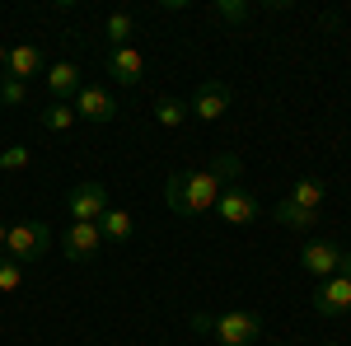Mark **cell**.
Masks as SVG:
<instances>
[{
    "label": "cell",
    "instance_id": "1",
    "mask_svg": "<svg viewBox=\"0 0 351 346\" xmlns=\"http://www.w3.org/2000/svg\"><path fill=\"white\" fill-rule=\"evenodd\" d=\"M239 155H225L220 150L206 169H188V173H169L164 183V201L173 215H206L220 201V192L239 178Z\"/></svg>",
    "mask_w": 351,
    "mask_h": 346
},
{
    "label": "cell",
    "instance_id": "2",
    "mask_svg": "<svg viewBox=\"0 0 351 346\" xmlns=\"http://www.w3.org/2000/svg\"><path fill=\"white\" fill-rule=\"evenodd\" d=\"M192 332H206L220 346H253L263 337V314L253 309H225V314H192L188 319Z\"/></svg>",
    "mask_w": 351,
    "mask_h": 346
},
{
    "label": "cell",
    "instance_id": "3",
    "mask_svg": "<svg viewBox=\"0 0 351 346\" xmlns=\"http://www.w3.org/2000/svg\"><path fill=\"white\" fill-rule=\"evenodd\" d=\"M47 248H52V230H47L43 220H14L10 234H5V258H14L19 267L38 262Z\"/></svg>",
    "mask_w": 351,
    "mask_h": 346
},
{
    "label": "cell",
    "instance_id": "4",
    "mask_svg": "<svg viewBox=\"0 0 351 346\" xmlns=\"http://www.w3.org/2000/svg\"><path fill=\"white\" fill-rule=\"evenodd\" d=\"M108 206H112V201H108V187L94 183V178H89V183H75L71 192H66V211H71L75 225H99Z\"/></svg>",
    "mask_w": 351,
    "mask_h": 346
},
{
    "label": "cell",
    "instance_id": "5",
    "mask_svg": "<svg viewBox=\"0 0 351 346\" xmlns=\"http://www.w3.org/2000/svg\"><path fill=\"white\" fill-rule=\"evenodd\" d=\"M230 103H234V89L225 80H202L197 94H192V103H188V112L197 122H220V117L230 112Z\"/></svg>",
    "mask_w": 351,
    "mask_h": 346
},
{
    "label": "cell",
    "instance_id": "6",
    "mask_svg": "<svg viewBox=\"0 0 351 346\" xmlns=\"http://www.w3.org/2000/svg\"><path fill=\"white\" fill-rule=\"evenodd\" d=\"M75 122H117V99H112V89H104V84H80V94H75Z\"/></svg>",
    "mask_w": 351,
    "mask_h": 346
},
{
    "label": "cell",
    "instance_id": "7",
    "mask_svg": "<svg viewBox=\"0 0 351 346\" xmlns=\"http://www.w3.org/2000/svg\"><path fill=\"white\" fill-rule=\"evenodd\" d=\"M211 211L225 220V225H253L258 215H263V201L248 192V187H239V183H230L225 192H220V201L211 206Z\"/></svg>",
    "mask_w": 351,
    "mask_h": 346
},
{
    "label": "cell",
    "instance_id": "8",
    "mask_svg": "<svg viewBox=\"0 0 351 346\" xmlns=\"http://www.w3.org/2000/svg\"><path fill=\"white\" fill-rule=\"evenodd\" d=\"M314 314L319 319H342V314H351V276H328V281H319L314 286Z\"/></svg>",
    "mask_w": 351,
    "mask_h": 346
},
{
    "label": "cell",
    "instance_id": "9",
    "mask_svg": "<svg viewBox=\"0 0 351 346\" xmlns=\"http://www.w3.org/2000/svg\"><path fill=\"white\" fill-rule=\"evenodd\" d=\"M61 253L71 258V262H94L99 253H104V234H99V225H66V234H61Z\"/></svg>",
    "mask_w": 351,
    "mask_h": 346
},
{
    "label": "cell",
    "instance_id": "10",
    "mask_svg": "<svg viewBox=\"0 0 351 346\" xmlns=\"http://www.w3.org/2000/svg\"><path fill=\"white\" fill-rule=\"evenodd\" d=\"M337 262H342V248L332 239H314V243L300 248V267H304V276H314V281L337 276Z\"/></svg>",
    "mask_w": 351,
    "mask_h": 346
},
{
    "label": "cell",
    "instance_id": "11",
    "mask_svg": "<svg viewBox=\"0 0 351 346\" xmlns=\"http://www.w3.org/2000/svg\"><path fill=\"white\" fill-rule=\"evenodd\" d=\"M108 75L112 84H122V89H136L141 75H145V52L127 42V47H108Z\"/></svg>",
    "mask_w": 351,
    "mask_h": 346
},
{
    "label": "cell",
    "instance_id": "12",
    "mask_svg": "<svg viewBox=\"0 0 351 346\" xmlns=\"http://www.w3.org/2000/svg\"><path fill=\"white\" fill-rule=\"evenodd\" d=\"M43 80H47V94H52V103H75V94H80V66L75 61H52L47 71H43Z\"/></svg>",
    "mask_w": 351,
    "mask_h": 346
},
{
    "label": "cell",
    "instance_id": "13",
    "mask_svg": "<svg viewBox=\"0 0 351 346\" xmlns=\"http://www.w3.org/2000/svg\"><path fill=\"white\" fill-rule=\"evenodd\" d=\"M43 71H47V61H43V52L33 42H19V47H10V56H5V80L28 84L33 75H43Z\"/></svg>",
    "mask_w": 351,
    "mask_h": 346
},
{
    "label": "cell",
    "instance_id": "14",
    "mask_svg": "<svg viewBox=\"0 0 351 346\" xmlns=\"http://www.w3.org/2000/svg\"><path fill=\"white\" fill-rule=\"evenodd\" d=\"M99 234H104V243H127V239L136 234L132 211H122V206H108V211H104V220H99Z\"/></svg>",
    "mask_w": 351,
    "mask_h": 346
},
{
    "label": "cell",
    "instance_id": "15",
    "mask_svg": "<svg viewBox=\"0 0 351 346\" xmlns=\"http://www.w3.org/2000/svg\"><path fill=\"white\" fill-rule=\"evenodd\" d=\"M271 220H276L281 230H295V234L319 230V211H304V206H291V201H276V206H271Z\"/></svg>",
    "mask_w": 351,
    "mask_h": 346
},
{
    "label": "cell",
    "instance_id": "16",
    "mask_svg": "<svg viewBox=\"0 0 351 346\" xmlns=\"http://www.w3.org/2000/svg\"><path fill=\"white\" fill-rule=\"evenodd\" d=\"M324 197H328L324 178H300V183L286 192V201H291V206H304V211H319V206H324Z\"/></svg>",
    "mask_w": 351,
    "mask_h": 346
},
{
    "label": "cell",
    "instance_id": "17",
    "mask_svg": "<svg viewBox=\"0 0 351 346\" xmlns=\"http://www.w3.org/2000/svg\"><path fill=\"white\" fill-rule=\"evenodd\" d=\"M104 33H108L112 47H127V42L136 38V14H127V10H112L108 24H104Z\"/></svg>",
    "mask_w": 351,
    "mask_h": 346
},
{
    "label": "cell",
    "instance_id": "18",
    "mask_svg": "<svg viewBox=\"0 0 351 346\" xmlns=\"http://www.w3.org/2000/svg\"><path fill=\"white\" fill-rule=\"evenodd\" d=\"M150 117H155L160 127H183V122H188L192 112H188V103H183V99H155Z\"/></svg>",
    "mask_w": 351,
    "mask_h": 346
},
{
    "label": "cell",
    "instance_id": "19",
    "mask_svg": "<svg viewBox=\"0 0 351 346\" xmlns=\"http://www.w3.org/2000/svg\"><path fill=\"white\" fill-rule=\"evenodd\" d=\"M38 122H43L47 132H66V127H75V108L71 103H47L38 112Z\"/></svg>",
    "mask_w": 351,
    "mask_h": 346
},
{
    "label": "cell",
    "instance_id": "20",
    "mask_svg": "<svg viewBox=\"0 0 351 346\" xmlns=\"http://www.w3.org/2000/svg\"><path fill=\"white\" fill-rule=\"evenodd\" d=\"M19 291H24V267L0 253V295H19Z\"/></svg>",
    "mask_w": 351,
    "mask_h": 346
},
{
    "label": "cell",
    "instance_id": "21",
    "mask_svg": "<svg viewBox=\"0 0 351 346\" xmlns=\"http://www.w3.org/2000/svg\"><path fill=\"white\" fill-rule=\"evenodd\" d=\"M211 14H216L220 24H243V19L253 14V5H243V0H220V5H211Z\"/></svg>",
    "mask_w": 351,
    "mask_h": 346
},
{
    "label": "cell",
    "instance_id": "22",
    "mask_svg": "<svg viewBox=\"0 0 351 346\" xmlns=\"http://www.w3.org/2000/svg\"><path fill=\"white\" fill-rule=\"evenodd\" d=\"M0 103H5V108H19V103H28V84H19V80H5V75H0Z\"/></svg>",
    "mask_w": 351,
    "mask_h": 346
},
{
    "label": "cell",
    "instance_id": "23",
    "mask_svg": "<svg viewBox=\"0 0 351 346\" xmlns=\"http://www.w3.org/2000/svg\"><path fill=\"white\" fill-rule=\"evenodd\" d=\"M0 169H5V173L28 169V145H10V150H0Z\"/></svg>",
    "mask_w": 351,
    "mask_h": 346
},
{
    "label": "cell",
    "instance_id": "24",
    "mask_svg": "<svg viewBox=\"0 0 351 346\" xmlns=\"http://www.w3.org/2000/svg\"><path fill=\"white\" fill-rule=\"evenodd\" d=\"M337 271H342V276H351V248H342V262H337Z\"/></svg>",
    "mask_w": 351,
    "mask_h": 346
},
{
    "label": "cell",
    "instance_id": "25",
    "mask_svg": "<svg viewBox=\"0 0 351 346\" xmlns=\"http://www.w3.org/2000/svg\"><path fill=\"white\" fill-rule=\"evenodd\" d=\"M5 234H10V225H0V253H5Z\"/></svg>",
    "mask_w": 351,
    "mask_h": 346
},
{
    "label": "cell",
    "instance_id": "26",
    "mask_svg": "<svg viewBox=\"0 0 351 346\" xmlns=\"http://www.w3.org/2000/svg\"><path fill=\"white\" fill-rule=\"evenodd\" d=\"M5 56H10V47H0V71H5Z\"/></svg>",
    "mask_w": 351,
    "mask_h": 346
},
{
    "label": "cell",
    "instance_id": "27",
    "mask_svg": "<svg viewBox=\"0 0 351 346\" xmlns=\"http://www.w3.org/2000/svg\"><path fill=\"white\" fill-rule=\"evenodd\" d=\"M271 346H291V342H271Z\"/></svg>",
    "mask_w": 351,
    "mask_h": 346
},
{
    "label": "cell",
    "instance_id": "28",
    "mask_svg": "<svg viewBox=\"0 0 351 346\" xmlns=\"http://www.w3.org/2000/svg\"><path fill=\"white\" fill-rule=\"evenodd\" d=\"M324 346H337V342H324Z\"/></svg>",
    "mask_w": 351,
    "mask_h": 346
}]
</instances>
